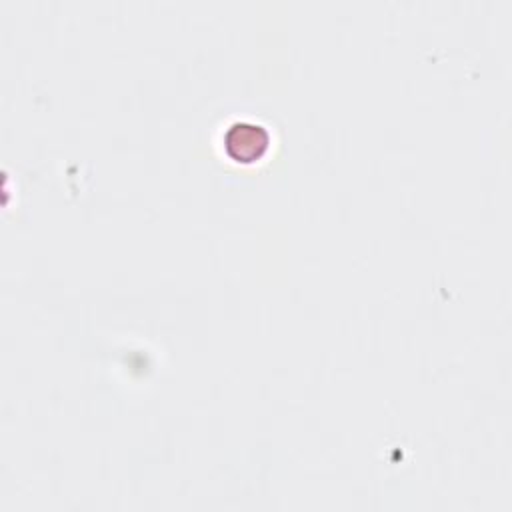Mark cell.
<instances>
[{"mask_svg": "<svg viewBox=\"0 0 512 512\" xmlns=\"http://www.w3.org/2000/svg\"><path fill=\"white\" fill-rule=\"evenodd\" d=\"M270 142H272V136L268 128L248 120L232 122L222 134L226 156L242 164H252L264 158V154L270 148Z\"/></svg>", "mask_w": 512, "mask_h": 512, "instance_id": "obj_1", "label": "cell"}]
</instances>
